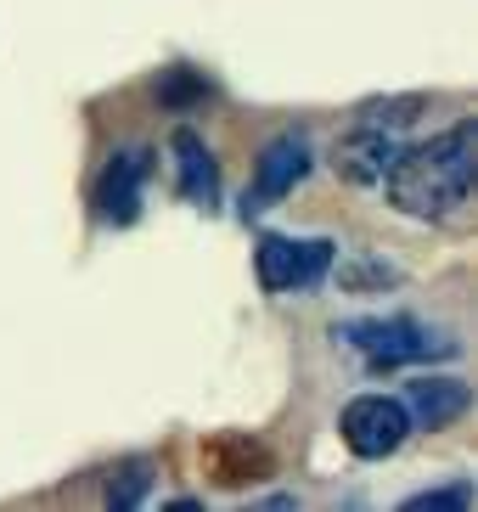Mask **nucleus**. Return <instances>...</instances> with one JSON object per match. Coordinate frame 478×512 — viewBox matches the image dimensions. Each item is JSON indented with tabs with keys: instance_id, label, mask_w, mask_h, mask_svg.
<instances>
[{
	"instance_id": "nucleus-1",
	"label": "nucleus",
	"mask_w": 478,
	"mask_h": 512,
	"mask_svg": "<svg viewBox=\"0 0 478 512\" xmlns=\"http://www.w3.org/2000/svg\"><path fill=\"white\" fill-rule=\"evenodd\" d=\"M473 175H478V124L462 119L445 136L422 141V147L394 152L389 175V203L417 220H450L473 203Z\"/></svg>"
},
{
	"instance_id": "nucleus-4",
	"label": "nucleus",
	"mask_w": 478,
	"mask_h": 512,
	"mask_svg": "<svg viewBox=\"0 0 478 512\" xmlns=\"http://www.w3.org/2000/svg\"><path fill=\"white\" fill-rule=\"evenodd\" d=\"M338 434H344V445L360 462H383V456H394L405 445L411 411L394 394H355L344 406V417H338Z\"/></svg>"
},
{
	"instance_id": "nucleus-14",
	"label": "nucleus",
	"mask_w": 478,
	"mask_h": 512,
	"mask_svg": "<svg viewBox=\"0 0 478 512\" xmlns=\"http://www.w3.org/2000/svg\"><path fill=\"white\" fill-rule=\"evenodd\" d=\"M417 96H400V102H372L360 113V124H377V130H394V124H411L417 119Z\"/></svg>"
},
{
	"instance_id": "nucleus-10",
	"label": "nucleus",
	"mask_w": 478,
	"mask_h": 512,
	"mask_svg": "<svg viewBox=\"0 0 478 512\" xmlns=\"http://www.w3.org/2000/svg\"><path fill=\"white\" fill-rule=\"evenodd\" d=\"M467 406H473V389L462 377H417V383H405V411L422 428H450Z\"/></svg>"
},
{
	"instance_id": "nucleus-6",
	"label": "nucleus",
	"mask_w": 478,
	"mask_h": 512,
	"mask_svg": "<svg viewBox=\"0 0 478 512\" xmlns=\"http://www.w3.org/2000/svg\"><path fill=\"white\" fill-rule=\"evenodd\" d=\"M310 175V141L304 136H276L259 147L254 158V186H248V197H242V214H259L270 209L276 197H287L293 186Z\"/></svg>"
},
{
	"instance_id": "nucleus-2",
	"label": "nucleus",
	"mask_w": 478,
	"mask_h": 512,
	"mask_svg": "<svg viewBox=\"0 0 478 512\" xmlns=\"http://www.w3.org/2000/svg\"><path fill=\"white\" fill-rule=\"evenodd\" d=\"M332 338L366 355L372 372H394V366H422V361H450L456 355V338L445 332H428L411 316H366V321H344L332 327Z\"/></svg>"
},
{
	"instance_id": "nucleus-8",
	"label": "nucleus",
	"mask_w": 478,
	"mask_h": 512,
	"mask_svg": "<svg viewBox=\"0 0 478 512\" xmlns=\"http://www.w3.org/2000/svg\"><path fill=\"white\" fill-rule=\"evenodd\" d=\"M169 152H175V192L197 209H214L220 203V164H214V152L203 147L197 130L180 124L175 136H169Z\"/></svg>"
},
{
	"instance_id": "nucleus-11",
	"label": "nucleus",
	"mask_w": 478,
	"mask_h": 512,
	"mask_svg": "<svg viewBox=\"0 0 478 512\" xmlns=\"http://www.w3.org/2000/svg\"><path fill=\"white\" fill-rule=\"evenodd\" d=\"M152 96H158V107H169V113H192V107H203L214 96V85L197 74V68H164L158 85H152Z\"/></svg>"
},
{
	"instance_id": "nucleus-5",
	"label": "nucleus",
	"mask_w": 478,
	"mask_h": 512,
	"mask_svg": "<svg viewBox=\"0 0 478 512\" xmlns=\"http://www.w3.org/2000/svg\"><path fill=\"white\" fill-rule=\"evenodd\" d=\"M152 181V147H124L113 152L90 186V203H96V220L102 226H135L141 220V197Z\"/></svg>"
},
{
	"instance_id": "nucleus-7",
	"label": "nucleus",
	"mask_w": 478,
	"mask_h": 512,
	"mask_svg": "<svg viewBox=\"0 0 478 512\" xmlns=\"http://www.w3.org/2000/svg\"><path fill=\"white\" fill-rule=\"evenodd\" d=\"M394 136L389 130H377V124H360V130H349L338 147H332V169L344 175L349 186H383V175H389L394 164Z\"/></svg>"
},
{
	"instance_id": "nucleus-12",
	"label": "nucleus",
	"mask_w": 478,
	"mask_h": 512,
	"mask_svg": "<svg viewBox=\"0 0 478 512\" xmlns=\"http://www.w3.org/2000/svg\"><path fill=\"white\" fill-rule=\"evenodd\" d=\"M152 490V462L147 456H130L107 473V507H141V496Z\"/></svg>"
},
{
	"instance_id": "nucleus-13",
	"label": "nucleus",
	"mask_w": 478,
	"mask_h": 512,
	"mask_svg": "<svg viewBox=\"0 0 478 512\" xmlns=\"http://www.w3.org/2000/svg\"><path fill=\"white\" fill-rule=\"evenodd\" d=\"M473 507V484H445V490H422V496H405L400 512H467Z\"/></svg>"
},
{
	"instance_id": "nucleus-3",
	"label": "nucleus",
	"mask_w": 478,
	"mask_h": 512,
	"mask_svg": "<svg viewBox=\"0 0 478 512\" xmlns=\"http://www.w3.org/2000/svg\"><path fill=\"white\" fill-rule=\"evenodd\" d=\"M332 259H338V242L332 237H259L254 248V271L265 293H310V287L327 282Z\"/></svg>"
},
{
	"instance_id": "nucleus-9",
	"label": "nucleus",
	"mask_w": 478,
	"mask_h": 512,
	"mask_svg": "<svg viewBox=\"0 0 478 512\" xmlns=\"http://www.w3.org/2000/svg\"><path fill=\"white\" fill-rule=\"evenodd\" d=\"M203 467L214 473V484L237 490V484H254L270 473V445L265 439H248V434H220L203 445Z\"/></svg>"
}]
</instances>
